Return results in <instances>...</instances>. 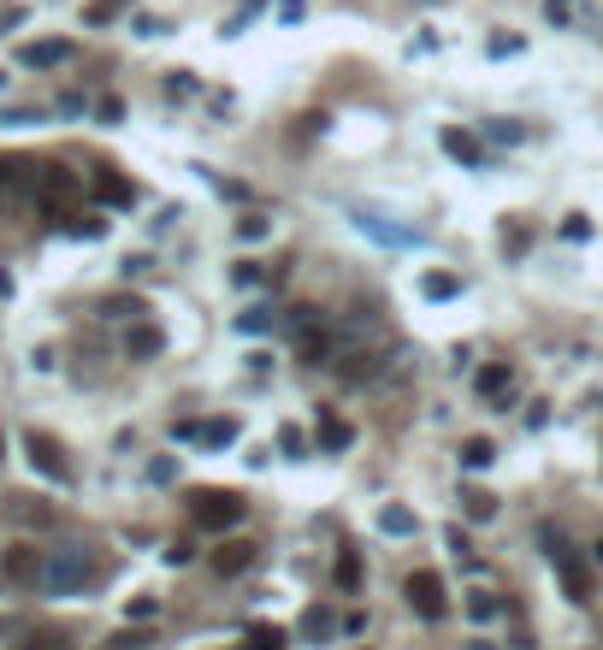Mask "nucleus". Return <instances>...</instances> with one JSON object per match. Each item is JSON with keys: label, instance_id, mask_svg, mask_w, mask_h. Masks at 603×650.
Returning a JSON list of instances; mask_svg holds the SVG:
<instances>
[{"label": "nucleus", "instance_id": "f257e3e1", "mask_svg": "<svg viewBox=\"0 0 603 650\" xmlns=\"http://www.w3.org/2000/svg\"><path fill=\"white\" fill-rule=\"evenodd\" d=\"M101 568H95V556L83 550V544H66V550H48V562H42V591H54V597H71V591H83V585L95 580Z\"/></svg>", "mask_w": 603, "mask_h": 650}, {"label": "nucleus", "instance_id": "f03ea898", "mask_svg": "<svg viewBox=\"0 0 603 650\" xmlns=\"http://www.w3.org/2000/svg\"><path fill=\"white\" fill-rule=\"evenodd\" d=\"M243 515H249V503L237 491H196L190 497V520L207 526V532H225V526H237Z\"/></svg>", "mask_w": 603, "mask_h": 650}, {"label": "nucleus", "instance_id": "7ed1b4c3", "mask_svg": "<svg viewBox=\"0 0 603 650\" xmlns=\"http://www.w3.org/2000/svg\"><path fill=\"white\" fill-rule=\"evenodd\" d=\"M402 597H408V609H414L420 621H444V609H450V597H444V580H438L432 568L408 574V580H402Z\"/></svg>", "mask_w": 603, "mask_h": 650}, {"label": "nucleus", "instance_id": "20e7f679", "mask_svg": "<svg viewBox=\"0 0 603 650\" xmlns=\"http://www.w3.org/2000/svg\"><path fill=\"white\" fill-rule=\"evenodd\" d=\"M36 201L54 213V219H71V201H77V178L66 166H42L36 172Z\"/></svg>", "mask_w": 603, "mask_h": 650}, {"label": "nucleus", "instance_id": "39448f33", "mask_svg": "<svg viewBox=\"0 0 603 650\" xmlns=\"http://www.w3.org/2000/svg\"><path fill=\"white\" fill-rule=\"evenodd\" d=\"M36 160H24V154H0V201H24V195H36Z\"/></svg>", "mask_w": 603, "mask_h": 650}, {"label": "nucleus", "instance_id": "423d86ee", "mask_svg": "<svg viewBox=\"0 0 603 650\" xmlns=\"http://www.w3.org/2000/svg\"><path fill=\"white\" fill-rule=\"evenodd\" d=\"M42 562H48V556H42L36 544H6V550H0V574L12 585H36L42 580Z\"/></svg>", "mask_w": 603, "mask_h": 650}, {"label": "nucleus", "instance_id": "0eeeda50", "mask_svg": "<svg viewBox=\"0 0 603 650\" xmlns=\"http://www.w3.org/2000/svg\"><path fill=\"white\" fill-rule=\"evenodd\" d=\"M24 450H30V461H36V467H42L48 479H60V485L71 479V461H66V450H60V444H54L48 432H30V438H24Z\"/></svg>", "mask_w": 603, "mask_h": 650}, {"label": "nucleus", "instance_id": "6e6552de", "mask_svg": "<svg viewBox=\"0 0 603 650\" xmlns=\"http://www.w3.org/2000/svg\"><path fill=\"white\" fill-rule=\"evenodd\" d=\"M255 568V544L249 538H225L219 550H213V574L219 580H237V574H249Z\"/></svg>", "mask_w": 603, "mask_h": 650}, {"label": "nucleus", "instance_id": "1a4fd4ad", "mask_svg": "<svg viewBox=\"0 0 603 650\" xmlns=\"http://www.w3.org/2000/svg\"><path fill=\"white\" fill-rule=\"evenodd\" d=\"M160 349H166V337H160V325L136 320L131 331H125V355H131V361H154Z\"/></svg>", "mask_w": 603, "mask_h": 650}, {"label": "nucleus", "instance_id": "9d476101", "mask_svg": "<svg viewBox=\"0 0 603 650\" xmlns=\"http://www.w3.org/2000/svg\"><path fill=\"white\" fill-rule=\"evenodd\" d=\"M473 385H479V396H491V402H503V396L515 390V373H509L503 361H491V367H479V379H473Z\"/></svg>", "mask_w": 603, "mask_h": 650}, {"label": "nucleus", "instance_id": "9b49d317", "mask_svg": "<svg viewBox=\"0 0 603 650\" xmlns=\"http://www.w3.org/2000/svg\"><path fill=\"white\" fill-rule=\"evenodd\" d=\"M95 195H101V201H113V207H131L136 184H131V178H119V172H95Z\"/></svg>", "mask_w": 603, "mask_h": 650}, {"label": "nucleus", "instance_id": "f8f14e48", "mask_svg": "<svg viewBox=\"0 0 603 650\" xmlns=\"http://www.w3.org/2000/svg\"><path fill=\"white\" fill-rule=\"evenodd\" d=\"M332 580H337V591H343V597H355V591H361V556H355V550H343V556H337Z\"/></svg>", "mask_w": 603, "mask_h": 650}, {"label": "nucleus", "instance_id": "ddd939ff", "mask_svg": "<svg viewBox=\"0 0 603 650\" xmlns=\"http://www.w3.org/2000/svg\"><path fill=\"white\" fill-rule=\"evenodd\" d=\"M178 438H201V444H231L237 426L231 420H207V426H178Z\"/></svg>", "mask_w": 603, "mask_h": 650}, {"label": "nucleus", "instance_id": "4468645a", "mask_svg": "<svg viewBox=\"0 0 603 650\" xmlns=\"http://www.w3.org/2000/svg\"><path fill=\"white\" fill-rule=\"evenodd\" d=\"M414 526H420V520L408 515L402 503H391V509H379V532H391V538H414Z\"/></svg>", "mask_w": 603, "mask_h": 650}, {"label": "nucleus", "instance_id": "2eb2a0df", "mask_svg": "<svg viewBox=\"0 0 603 650\" xmlns=\"http://www.w3.org/2000/svg\"><path fill=\"white\" fill-rule=\"evenodd\" d=\"M71 60V42H30L24 48V65H60Z\"/></svg>", "mask_w": 603, "mask_h": 650}, {"label": "nucleus", "instance_id": "dca6fc26", "mask_svg": "<svg viewBox=\"0 0 603 650\" xmlns=\"http://www.w3.org/2000/svg\"><path fill=\"white\" fill-rule=\"evenodd\" d=\"M142 314H148V308H142V302H136V296H107V302H101V320H142Z\"/></svg>", "mask_w": 603, "mask_h": 650}, {"label": "nucleus", "instance_id": "f3484780", "mask_svg": "<svg viewBox=\"0 0 603 650\" xmlns=\"http://www.w3.org/2000/svg\"><path fill=\"white\" fill-rule=\"evenodd\" d=\"M349 438H355V432H349L337 414H326V420H320V450H349Z\"/></svg>", "mask_w": 603, "mask_h": 650}, {"label": "nucleus", "instance_id": "a211bd4d", "mask_svg": "<svg viewBox=\"0 0 603 650\" xmlns=\"http://www.w3.org/2000/svg\"><path fill=\"white\" fill-rule=\"evenodd\" d=\"M302 633H308V639H332L337 615H332V609H308V615H302Z\"/></svg>", "mask_w": 603, "mask_h": 650}, {"label": "nucleus", "instance_id": "6ab92c4d", "mask_svg": "<svg viewBox=\"0 0 603 650\" xmlns=\"http://www.w3.org/2000/svg\"><path fill=\"white\" fill-rule=\"evenodd\" d=\"M491 461H497L491 438H468V444H462V467H473V473H479V467H491Z\"/></svg>", "mask_w": 603, "mask_h": 650}, {"label": "nucleus", "instance_id": "aec40b11", "mask_svg": "<svg viewBox=\"0 0 603 650\" xmlns=\"http://www.w3.org/2000/svg\"><path fill=\"white\" fill-rule=\"evenodd\" d=\"M444 148H450L456 160H468V166H479V160H485V154H479V142H473V136H462V130H444Z\"/></svg>", "mask_w": 603, "mask_h": 650}, {"label": "nucleus", "instance_id": "412c9836", "mask_svg": "<svg viewBox=\"0 0 603 650\" xmlns=\"http://www.w3.org/2000/svg\"><path fill=\"white\" fill-rule=\"evenodd\" d=\"M12 515L30 520V526H48V520H54V509H42L36 497H12Z\"/></svg>", "mask_w": 603, "mask_h": 650}, {"label": "nucleus", "instance_id": "4be33fe9", "mask_svg": "<svg viewBox=\"0 0 603 650\" xmlns=\"http://www.w3.org/2000/svg\"><path fill=\"white\" fill-rule=\"evenodd\" d=\"M497 609H503V603H497V591H468V615H473V621H491Z\"/></svg>", "mask_w": 603, "mask_h": 650}, {"label": "nucleus", "instance_id": "5701e85b", "mask_svg": "<svg viewBox=\"0 0 603 650\" xmlns=\"http://www.w3.org/2000/svg\"><path fill=\"white\" fill-rule=\"evenodd\" d=\"M462 509H468V520H491V515H497V497H485V491H468V497H462Z\"/></svg>", "mask_w": 603, "mask_h": 650}, {"label": "nucleus", "instance_id": "b1692460", "mask_svg": "<svg viewBox=\"0 0 603 650\" xmlns=\"http://www.w3.org/2000/svg\"><path fill=\"white\" fill-rule=\"evenodd\" d=\"M243 650H284V633H278V627H255Z\"/></svg>", "mask_w": 603, "mask_h": 650}, {"label": "nucleus", "instance_id": "393cba45", "mask_svg": "<svg viewBox=\"0 0 603 650\" xmlns=\"http://www.w3.org/2000/svg\"><path fill=\"white\" fill-rule=\"evenodd\" d=\"M237 237H243V243H261V237H267V219H261V213H249V219L237 225Z\"/></svg>", "mask_w": 603, "mask_h": 650}, {"label": "nucleus", "instance_id": "a878e982", "mask_svg": "<svg viewBox=\"0 0 603 650\" xmlns=\"http://www.w3.org/2000/svg\"><path fill=\"white\" fill-rule=\"evenodd\" d=\"M426 296H456V278H450V272H432V278H426Z\"/></svg>", "mask_w": 603, "mask_h": 650}, {"label": "nucleus", "instance_id": "bb28decb", "mask_svg": "<svg viewBox=\"0 0 603 650\" xmlns=\"http://www.w3.org/2000/svg\"><path fill=\"white\" fill-rule=\"evenodd\" d=\"M272 325V308H249V314H243V331H267Z\"/></svg>", "mask_w": 603, "mask_h": 650}, {"label": "nucleus", "instance_id": "cd10ccee", "mask_svg": "<svg viewBox=\"0 0 603 650\" xmlns=\"http://www.w3.org/2000/svg\"><path fill=\"white\" fill-rule=\"evenodd\" d=\"M154 609H160V603H154V597H136L131 609H125V615H136V621H148V615H154Z\"/></svg>", "mask_w": 603, "mask_h": 650}, {"label": "nucleus", "instance_id": "c85d7f7f", "mask_svg": "<svg viewBox=\"0 0 603 650\" xmlns=\"http://www.w3.org/2000/svg\"><path fill=\"white\" fill-rule=\"evenodd\" d=\"M544 12H550V18H556V24H562V18H574V0H550V6H544Z\"/></svg>", "mask_w": 603, "mask_h": 650}, {"label": "nucleus", "instance_id": "c756f323", "mask_svg": "<svg viewBox=\"0 0 603 650\" xmlns=\"http://www.w3.org/2000/svg\"><path fill=\"white\" fill-rule=\"evenodd\" d=\"M18 650H60L54 639H30V645H18Z\"/></svg>", "mask_w": 603, "mask_h": 650}, {"label": "nucleus", "instance_id": "7c9ffc66", "mask_svg": "<svg viewBox=\"0 0 603 650\" xmlns=\"http://www.w3.org/2000/svg\"><path fill=\"white\" fill-rule=\"evenodd\" d=\"M0 633H6V621H0Z\"/></svg>", "mask_w": 603, "mask_h": 650}, {"label": "nucleus", "instance_id": "2f4dec72", "mask_svg": "<svg viewBox=\"0 0 603 650\" xmlns=\"http://www.w3.org/2000/svg\"><path fill=\"white\" fill-rule=\"evenodd\" d=\"M0 450H6V444H0Z\"/></svg>", "mask_w": 603, "mask_h": 650}]
</instances>
